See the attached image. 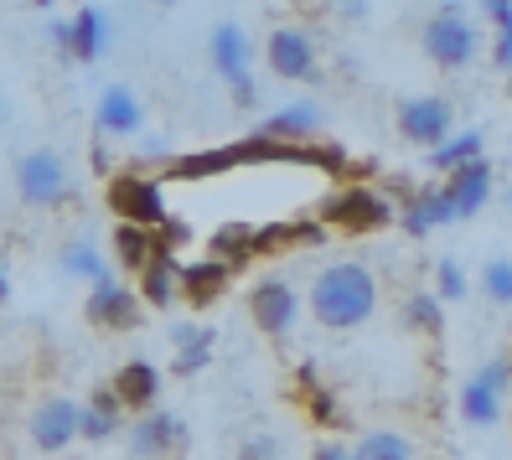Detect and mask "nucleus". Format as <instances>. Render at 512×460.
I'll use <instances>...</instances> for the list:
<instances>
[{"mask_svg": "<svg viewBox=\"0 0 512 460\" xmlns=\"http://www.w3.org/2000/svg\"><path fill=\"white\" fill-rule=\"evenodd\" d=\"M57 264H63V269L73 274V280H88V285H99V280H114V274H109V264H104V254H99V249H94V243H88V238H73L68 249L57 254Z\"/></svg>", "mask_w": 512, "mask_h": 460, "instance_id": "26", "label": "nucleus"}, {"mask_svg": "<svg viewBox=\"0 0 512 460\" xmlns=\"http://www.w3.org/2000/svg\"><path fill=\"white\" fill-rule=\"evenodd\" d=\"M228 88H233V104H238V109H254V104H259V83H254V73H244V78L228 83Z\"/></svg>", "mask_w": 512, "mask_h": 460, "instance_id": "35", "label": "nucleus"}, {"mask_svg": "<svg viewBox=\"0 0 512 460\" xmlns=\"http://www.w3.org/2000/svg\"><path fill=\"white\" fill-rule=\"evenodd\" d=\"M404 326L409 331H425V336H440L445 331V305L435 300V290H414L404 300Z\"/></svg>", "mask_w": 512, "mask_h": 460, "instance_id": "29", "label": "nucleus"}, {"mask_svg": "<svg viewBox=\"0 0 512 460\" xmlns=\"http://www.w3.org/2000/svg\"><path fill=\"white\" fill-rule=\"evenodd\" d=\"M238 166V150L233 145H218V150H192V156H171L166 161V176L176 181H207V176H223Z\"/></svg>", "mask_w": 512, "mask_h": 460, "instance_id": "23", "label": "nucleus"}, {"mask_svg": "<svg viewBox=\"0 0 512 460\" xmlns=\"http://www.w3.org/2000/svg\"><path fill=\"white\" fill-rule=\"evenodd\" d=\"M445 202H450V212H456V223H466V218H476L481 207H487V197H492V161L487 156H471V161H461L456 171H445Z\"/></svg>", "mask_w": 512, "mask_h": 460, "instance_id": "8", "label": "nucleus"}, {"mask_svg": "<svg viewBox=\"0 0 512 460\" xmlns=\"http://www.w3.org/2000/svg\"><path fill=\"white\" fill-rule=\"evenodd\" d=\"M88 321L99 331H135L140 326V295L119 280H99L88 290Z\"/></svg>", "mask_w": 512, "mask_h": 460, "instance_id": "13", "label": "nucleus"}, {"mask_svg": "<svg viewBox=\"0 0 512 460\" xmlns=\"http://www.w3.org/2000/svg\"><path fill=\"white\" fill-rule=\"evenodd\" d=\"M507 388H512V357H492L487 367H476V373L466 378V388H461V419L476 424V429L497 424Z\"/></svg>", "mask_w": 512, "mask_h": 460, "instance_id": "5", "label": "nucleus"}, {"mask_svg": "<svg viewBox=\"0 0 512 460\" xmlns=\"http://www.w3.org/2000/svg\"><path fill=\"white\" fill-rule=\"evenodd\" d=\"M264 63L275 78H290V83H316L321 68H316V42L300 32V26H275L264 42Z\"/></svg>", "mask_w": 512, "mask_h": 460, "instance_id": "7", "label": "nucleus"}, {"mask_svg": "<svg viewBox=\"0 0 512 460\" xmlns=\"http://www.w3.org/2000/svg\"><path fill=\"white\" fill-rule=\"evenodd\" d=\"M104 202L119 223H140V228H161L171 212H166V197H161V181L156 176H140V171H114L109 187H104Z\"/></svg>", "mask_w": 512, "mask_h": 460, "instance_id": "2", "label": "nucleus"}, {"mask_svg": "<svg viewBox=\"0 0 512 460\" xmlns=\"http://www.w3.org/2000/svg\"><path fill=\"white\" fill-rule=\"evenodd\" d=\"M156 249V228H140V223H114V259L125 269H140Z\"/></svg>", "mask_w": 512, "mask_h": 460, "instance_id": "27", "label": "nucleus"}, {"mask_svg": "<svg viewBox=\"0 0 512 460\" xmlns=\"http://www.w3.org/2000/svg\"><path fill=\"white\" fill-rule=\"evenodd\" d=\"M207 57H213V68L223 83H238L249 73V37H244V26L238 21H218L213 26V37H207Z\"/></svg>", "mask_w": 512, "mask_h": 460, "instance_id": "19", "label": "nucleus"}, {"mask_svg": "<svg viewBox=\"0 0 512 460\" xmlns=\"http://www.w3.org/2000/svg\"><path fill=\"white\" fill-rule=\"evenodd\" d=\"M481 6H487V21L492 26H507L512 21V0H481Z\"/></svg>", "mask_w": 512, "mask_h": 460, "instance_id": "37", "label": "nucleus"}, {"mask_svg": "<svg viewBox=\"0 0 512 460\" xmlns=\"http://www.w3.org/2000/svg\"><path fill=\"white\" fill-rule=\"evenodd\" d=\"M32 6H42V11H47V6H52V0H32Z\"/></svg>", "mask_w": 512, "mask_h": 460, "instance_id": "40", "label": "nucleus"}, {"mask_svg": "<svg viewBox=\"0 0 512 460\" xmlns=\"http://www.w3.org/2000/svg\"><path fill=\"white\" fill-rule=\"evenodd\" d=\"M207 249H213V259H223L228 269L259 259V249H254V223H223L213 238H207Z\"/></svg>", "mask_w": 512, "mask_h": 460, "instance_id": "25", "label": "nucleus"}, {"mask_svg": "<svg viewBox=\"0 0 512 460\" xmlns=\"http://www.w3.org/2000/svg\"><path fill=\"white\" fill-rule=\"evenodd\" d=\"M481 295L492 305H512V259H487V269H481Z\"/></svg>", "mask_w": 512, "mask_h": 460, "instance_id": "31", "label": "nucleus"}, {"mask_svg": "<svg viewBox=\"0 0 512 460\" xmlns=\"http://www.w3.org/2000/svg\"><path fill=\"white\" fill-rule=\"evenodd\" d=\"M11 300V280H6V269H0V305Z\"/></svg>", "mask_w": 512, "mask_h": 460, "instance_id": "39", "label": "nucleus"}, {"mask_svg": "<svg viewBox=\"0 0 512 460\" xmlns=\"http://www.w3.org/2000/svg\"><path fill=\"white\" fill-rule=\"evenodd\" d=\"M476 47H481V37H476V26L466 21V11L456 6V0H450L440 16L425 21V57H430L435 68H445V73L471 68Z\"/></svg>", "mask_w": 512, "mask_h": 460, "instance_id": "3", "label": "nucleus"}, {"mask_svg": "<svg viewBox=\"0 0 512 460\" xmlns=\"http://www.w3.org/2000/svg\"><path fill=\"white\" fill-rule=\"evenodd\" d=\"M316 130H321V104H311V99H295V104H285L264 119V135L285 140V145H306Z\"/></svg>", "mask_w": 512, "mask_h": 460, "instance_id": "21", "label": "nucleus"}, {"mask_svg": "<svg viewBox=\"0 0 512 460\" xmlns=\"http://www.w3.org/2000/svg\"><path fill=\"white\" fill-rule=\"evenodd\" d=\"M182 440H187V424L176 419L171 409H145L140 419H135V429H130V455L135 460H156V455H166V450H182Z\"/></svg>", "mask_w": 512, "mask_h": 460, "instance_id": "12", "label": "nucleus"}, {"mask_svg": "<svg viewBox=\"0 0 512 460\" xmlns=\"http://www.w3.org/2000/svg\"><path fill=\"white\" fill-rule=\"evenodd\" d=\"M16 192L26 207H63L68 192H73V176H68V161L57 150H26L16 161Z\"/></svg>", "mask_w": 512, "mask_h": 460, "instance_id": "4", "label": "nucleus"}, {"mask_svg": "<svg viewBox=\"0 0 512 460\" xmlns=\"http://www.w3.org/2000/svg\"><path fill=\"white\" fill-rule=\"evenodd\" d=\"M394 207L383 202V192L373 187H347L337 192L331 202H321V228H342V233H378L388 228Z\"/></svg>", "mask_w": 512, "mask_h": 460, "instance_id": "6", "label": "nucleus"}, {"mask_svg": "<svg viewBox=\"0 0 512 460\" xmlns=\"http://www.w3.org/2000/svg\"><path fill=\"white\" fill-rule=\"evenodd\" d=\"M176 269H182L176 249L156 238V249H150V259L135 269V274H140V305H156V311H166V305L176 300Z\"/></svg>", "mask_w": 512, "mask_h": 460, "instance_id": "15", "label": "nucleus"}, {"mask_svg": "<svg viewBox=\"0 0 512 460\" xmlns=\"http://www.w3.org/2000/svg\"><path fill=\"white\" fill-rule=\"evenodd\" d=\"M78 440V404L73 398H42L32 409V445L37 450H68Z\"/></svg>", "mask_w": 512, "mask_h": 460, "instance_id": "14", "label": "nucleus"}, {"mask_svg": "<svg viewBox=\"0 0 512 460\" xmlns=\"http://www.w3.org/2000/svg\"><path fill=\"white\" fill-rule=\"evenodd\" d=\"M507 207H512V187H507Z\"/></svg>", "mask_w": 512, "mask_h": 460, "instance_id": "42", "label": "nucleus"}, {"mask_svg": "<svg viewBox=\"0 0 512 460\" xmlns=\"http://www.w3.org/2000/svg\"><path fill=\"white\" fill-rule=\"evenodd\" d=\"M450 125H456V109H450L445 99H435V94L404 99V104H399V135H404L409 145L435 150V145L450 135Z\"/></svg>", "mask_w": 512, "mask_h": 460, "instance_id": "10", "label": "nucleus"}, {"mask_svg": "<svg viewBox=\"0 0 512 460\" xmlns=\"http://www.w3.org/2000/svg\"><path fill=\"white\" fill-rule=\"evenodd\" d=\"M306 404H311V414H316L326 429H342V424H347V414L337 409V398H331L326 388H311V393H306Z\"/></svg>", "mask_w": 512, "mask_h": 460, "instance_id": "33", "label": "nucleus"}, {"mask_svg": "<svg viewBox=\"0 0 512 460\" xmlns=\"http://www.w3.org/2000/svg\"><path fill=\"white\" fill-rule=\"evenodd\" d=\"M140 125H145V104L125 83H109L99 94V130L114 135V140H130V135H140Z\"/></svg>", "mask_w": 512, "mask_h": 460, "instance_id": "18", "label": "nucleus"}, {"mask_svg": "<svg viewBox=\"0 0 512 460\" xmlns=\"http://www.w3.org/2000/svg\"><path fill=\"white\" fill-rule=\"evenodd\" d=\"M311 460H352V450H347V445H337V440H321Z\"/></svg>", "mask_w": 512, "mask_h": 460, "instance_id": "38", "label": "nucleus"}, {"mask_svg": "<svg viewBox=\"0 0 512 460\" xmlns=\"http://www.w3.org/2000/svg\"><path fill=\"white\" fill-rule=\"evenodd\" d=\"M311 311L326 331H352L378 311V280L368 264H331L311 285Z\"/></svg>", "mask_w": 512, "mask_h": 460, "instance_id": "1", "label": "nucleus"}, {"mask_svg": "<svg viewBox=\"0 0 512 460\" xmlns=\"http://www.w3.org/2000/svg\"><path fill=\"white\" fill-rule=\"evenodd\" d=\"M114 398L125 409H135V414H145V409H156V398H161V367L156 362H140V357H130L125 367L114 373Z\"/></svg>", "mask_w": 512, "mask_h": 460, "instance_id": "16", "label": "nucleus"}, {"mask_svg": "<svg viewBox=\"0 0 512 460\" xmlns=\"http://www.w3.org/2000/svg\"><path fill=\"white\" fill-rule=\"evenodd\" d=\"M461 295H466V274H461V264H456V259H440V269H435V300L450 305V300H461Z\"/></svg>", "mask_w": 512, "mask_h": 460, "instance_id": "32", "label": "nucleus"}, {"mask_svg": "<svg viewBox=\"0 0 512 460\" xmlns=\"http://www.w3.org/2000/svg\"><path fill=\"white\" fill-rule=\"evenodd\" d=\"M481 145H487V135L481 130H461V135H445L435 150H430V166L435 171H456L461 161H471V156H481Z\"/></svg>", "mask_w": 512, "mask_h": 460, "instance_id": "28", "label": "nucleus"}, {"mask_svg": "<svg viewBox=\"0 0 512 460\" xmlns=\"http://www.w3.org/2000/svg\"><path fill=\"white\" fill-rule=\"evenodd\" d=\"M213 342H218V331H213V326H197V321H176V326H171V347H176V373H182V378L202 373V367L213 362Z\"/></svg>", "mask_w": 512, "mask_h": 460, "instance_id": "20", "label": "nucleus"}, {"mask_svg": "<svg viewBox=\"0 0 512 460\" xmlns=\"http://www.w3.org/2000/svg\"><path fill=\"white\" fill-rule=\"evenodd\" d=\"M119 419H125V404H119L114 388L104 383V388L88 393V404H78V440H88V445H109V440H114V429H119Z\"/></svg>", "mask_w": 512, "mask_h": 460, "instance_id": "17", "label": "nucleus"}, {"mask_svg": "<svg viewBox=\"0 0 512 460\" xmlns=\"http://www.w3.org/2000/svg\"><path fill=\"white\" fill-rule=\"evenodd\" d=\"M0 114H6V99H0Z\"/></svg>", "mask_w": 512, "mask_h": 460, "instance_id": "43", "label": "nucleus"}, {"mask_svg": "<svg viewBox=\"0 0 512 460\" xmlns=\"http://www.w3.org/2000/svg\"><path fill=\"white\" fill-rule=\"evenodd\" d=\"M492 63H497L502 73H512V21H507V26H497V47H492Z\"/></svg>", "mask_w": 512, "mask_h": 460, "instance_id": "34", "label": "nucleus"}, {"mask_svg": "<svg viewBox=\"0 0 512 460\" xmlns=\"http://www.w3.org/2000/svg\"><path fill=\"white\" fill-rule=\"evenodd\" d=\"M156 6H176V0H156Z\"/></svg>", "mask_w": 512, "mask_h": 460, "instance_id": "41", "label": "nucleus"}, {"mask_svg": "<svg viewBox=\"0 0 512 460\" xmlns=\"http://www.w3.org/2000/svg\"><path fill=\"white\" fill-rule=\"evenodd\" d=\"M275 455H280V440H269V435H259L238 450V460H275Z\"/></svg>", "mask_w": 512, "mask_h": 460, "instance_id": "36", "label": "nucleus"}, {"mask_svg": "<svg viewBox=\"0 0 512 460\" xmlns=\"http://www.w3.org/2000/svg\"><path fill=\"white\" fill-rule=\"evenodd\" d=\"M295 311H300V300H295L290 280H259L249 290V316L264 336H285L295 326Z\"/></svg>", "mask_w": 512, "mask_h": 460, "instance_id": "11", "label": "nucleus"}, {"mask_svg": "<svg viewBox=\"0 0 512 460\" xmlns=\"http://www.w3.org/2000/svg\"><path fill=\"white\" fill-rule=\"evenodd\" d=\"M233 274L238 269H228L223 259H192V264H182L176 269V300H187L192 311H207V305H218L223 295H228V285H233Z\"/></svg>", "mask_w": 512, "mask_h": 460, "instance_id": "9", "label": "nucleus"}, {"mask_svg": "<svg viewBox=\"0 0 512 460\" xmlns=\"http://www.w3.org/2000/svg\"><path fill=\"white\" fill-rule=\"evenodd\" d=\"M73 42H68V57H78V63H99L104 47H109V16L99 6H83L73 21Z\"/></svg>", "mask_w": 512, "mask_h": 460, "instance_id": "22", "label": "nucleus"}, {"mask_svg": "<svg viewBox=\"0 0 512 460\" xmlns=\"http://www.w3.org/2000/svg\"><path fill=\"white\" fill-rule=\"evenodd\" d=\"M440 223H456V212H450V202H445L440 187H435V192H409V197H404V233L425 238V233L440 228Z\"/></svg>", "mask_w": 512, "mask_h": 460, "instance_id": "24", "label": "nucleus"}, {"mask_svg": "<svg viewBox=\"0 0 512 460\" xmlns=\"http://www.w3.org/2000/svg\"><path fill=\"white\" fill-rule=\"evenodd\" d=\"M352 460H414V445L404 435H394V429H373V435L357 440Z\"/></svg>", "mask_w": 512, "mask_h": 460, "instance_id": "30", "label": "nucleus"}]
</instances>
